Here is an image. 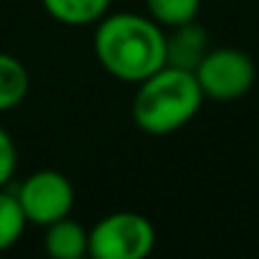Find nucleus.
<instances>
[{"mask_svg": "<svg viewBox=\"0 0 259 259\" xmlns=\"http://www.w3.org/2000/svg\"><path fill=\"white\" fill-rule=\"evenodd\" d=\"M94 56L114 79L140 84L165 66V33L160 23L138 13L107 16L94 33Z\"/></svg>", "mask_w": 259, "mask_h": 259, "instance_id": "f257e3e1", "label": "nucleus"}, {"mask_svg": "<svg viewBox=\"0 0 259 259\" xmlns=\"http://www.w3.org/2000/svg\"><path fill=\"white\" fill-rule=\"evenodd\" d=\"M203 99L193 71L165 64L138 84L133 119L148 135H170L198 114Z\"/></svg>", "mask_w": 259, "mask_h": 259, "instance_id": "f03ea898", "label": "nucleus"}, {"mask_svg": "<svg viewBox=\"0 0 259 259\" xmlns=\"http://www.w3.org/2000/svg\"><path fill=\"white\" fill-rule=\"evenodd\" d=\"M153 246L155 229L135 211L109 213L89 231V256L94 259H145Z\"/></svg>", "mask_w": 259, "mask_h": 259, "instance_id": "7ed1b4c3", "label": "nucleus"}, {"mask_svg": "<svg viewBox=\"0 0 259 259\" xmlns=\"http://www.w3.org/2000/svg\"><path fill=\"white\" fill-rule=\"evenodd\" d=\"M193 74L206 99L236 102L254 87L256 66L241 49H208Z\"/></svg>", "mask_w": 259, "mask_h": 259, "instance_id": "20e7f679", "label": "nucleus"}, {"mask_svg": "<svg viewBox=\"0 0 259 259\" xmlns=\"http://www.w3.org/2000/svg\"><path fill=\"white\" fill-rule=\"evenodd\" d=\"M16 198L28 224L49 226L71 213L74 186L59 170H36L21 183Z\"/></svg>", "mask_w": 259, "mask_h": 259, "instance_id": "39448f33", "label": "nucleus"}, {"mask_svg": "<svg viewBox=\"0 0 259 259\" xmlns=\"http://www.w3.org/2000/svg\"><path fill=\"white\" fill-rule=\"evenodd\" d=\"M208 54V33L196 21L176 26L170 36H165V64L186 71H196L201 59Z\"/></svg>", "mask_w": 259, "mask_h": 259, "instance_id": "423d86ee", "label": "nucleus"}, {"mask_svg": "<svg viewBox=\"0 0 259 259\" xmlns=\"http://www.w3.org/2000/svg\"><path fill=\"white\" fill-rule=\"evenodd\" d=\"M46 251L54 259H81L89 254V231L69 216L46 226Z\"/></svg>", "mask_w": 259, "mask_h": 259, "instance_id": "0eeeda50", "label": "nucleus"}, {"mask_svg": "<svg viewBox=\"0 0 259 259\" xmlns=\"http://www.w3.org/2000/svg\"><path fill=\"white\" fill-rule=\"evenodd\" d=\"M46 13L64 26L99 23L112 0H41Z\"/></svg>", "mask_w": 259, "mask_h": 259, "instance_id": "6e6552de", "label": "nucleus"}, {"mask_svg": "<svg viewBox=\"0 0 259 259\" xmlns=\"http://www.w3.org/2000/svg\"><path fill=\"white\" fill-rule=\"evenodd\" d=\"M28 94V71L26 66L11 56L0 54V112L18 107Z\"/></svg>", "mask_w": 259, "mask_h": 259, "instance_id": "1a4fd4ad", "label": "nucleus"}, {"mask_svg": "<svg viewBox=\"0 0 259 259\" xmlns=\"http://www.w3.org/2000/svg\"><path fill=\"white\" fill-rule=\"evenodd\" d=\"M145 6L155 23L176 28L196 21L201 11V0H145Z\"/></svg>", "mask_w": 259, "mask_h": 259, "instance_id": "9d476101", "label": "nucleus"}, {"mask_svg": "<svg viewBox=\"0 0 259 259\" xmlns=\"http://www.w3.org/2000/svg\"><path fill=\"white\" fill-rule=\"evenodd\" d=\"M26 216L21 211V203L16 196L0 188V251L11 249L26 231Z\"/></svg>", "mask_w": 259, "mask_h": 259, "instance_id": "9b49d317", "label": "nucleus"}, {"mask_svg": "<svg viewBox=\"0 0 259 259\" xmlns=\"http://www.w3.org/2000/svg\"><path fill=\"white\" fill-rule=\"evenodd\" d=\"M16 160H18L16 145H13L11 135L6 133L3 127H0V188H3V186L13 178V173H16Z\"/></svg>", "mask_w": 259, "mask_h": 259, "instance_id": "f8f14e48", "label": "nucleus"}]
</instances>
